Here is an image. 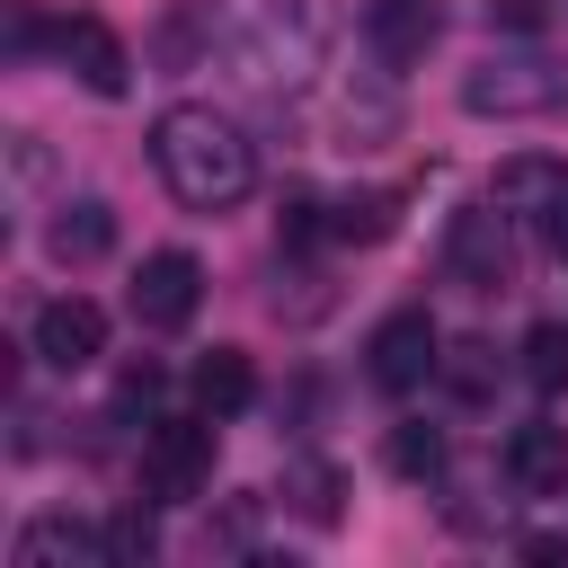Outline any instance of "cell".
I'll return each instance as SVG.
<instances>
[{"instance_id": "obj_1", "label": "cell", "mask_w": 568, "mask_h": 568, "mask_svg": "<svg viewBox=\"0 0 568 568\" xmlns=\"http://www.w3.org/2000/svg\"><path fill=\"white\" fill-rule=\"evenodd\" d=\"M151 169L169 178V195L186 213H231L257 186V142L222 115V106H160L151 124Z\"/></svg>"}, {"instance_id": "obj_2", "label": "cell", "mask_w": 568, "mask_h": 568, "mask_svg": "<svg viewBox=\"0 0 568 568\" xmlns=\"http://www.w3.org/2000/svg\"><path fill=\"white\" fill-rule=\"evenodd\" d=\"M328 36H337L328 0H266V9L231 36V71H240V89H257V98L284 106V98H302V89L320 80Z\"/></svg>"}, {"instance_id": "obj_3", "label": "cell", "mask_w": 568, "mask_h": 568, "mask_svg": "<svg viewBox=\"0 0 568 568\" xmlns=\"http://www.w3.org/2000/svg\"><path fill=\"white\" fill-rule=\"evenodd\" d=\"M559 106H568V71L532 44L479 53L462 71V115H479V124H524V115H559Z\"/></svg>"}, {"instance_id": "obj_4", "label": "cell", "mask_w": 568, "mask_h": 568, "mask_svg": "<svg viewBox=\"0 0 568 568\" xmlns=\"http://www.w3.org/2000/svg\"><path fill=\"white\" fill-rule=\"evenodd\" d=\"M213 488V417H151L142 435V497L151 506H195Z\"/></svg>"}, {"instance_id": "obj_5", "label": "cell", "mask_w": 568, "mask_h": 568, "mask_svg": "<svg viewBox=\"0 0 568 568\" xmlns=\"http://www.w3.org/2000/svg\"><path fill=\"white\" fill-rule=\"evenodd\" d=\"M506 222H515V213H497L488 195L462 204V213L444 222V275L470 284V293H506V284H515V240H506Z\"/></svg>"}, {"instance_id": "obj_6", "label": "cell", "mask_w": 568, "mask_h": 568, "mask_svg": "<svg viewBox=\"0 0 568 568\" xmlns=\"http://www.w3.org/2000/svg\"><path fill=\"white\" fill-rule=\"evenodd\" d=\"M426 373H444V337H435V320L408 302V311H390L373 337H364V382L373 390H426Z\"/></svg>"}, {"instance_id": "obj_7", "label": "cell", "mask_w": 568, "mask_h": 568, "mask_svg": "<svg viewBox=\"0 0 568 568\" xmlns=\"http://www.w3.org/2000/svg\"><path fill=\"white\" fill-rule=\"evenodd\" d=\"M53 53H62V71H71L89 98H124V89H133V53H124V36H115L98 9L53 18Z\"/></svg>"}, {"instance_id": "obj_8", "label": "cell", "mask_w": 568, "mask_h": 568, "mask_svg": "<svg viewBox=\"0 0 568 568\" xmlns=\"http://www.w3.org/2000/svg\"><path fill=\"white\" fill-rule=\"evenodd\" d=\"M195 311H204V257H195V248H151V257L133 266V320L169 337V328H186Z\"/></svg>"}, {"instance_id": "obj_9", "label": "cell", "mask_w": 568, "mask_h": 568, "mask_svg": "<svg viewBox=\"0 0 568 568\" xmlns=\"http://www.w3.org/2000/svg\"><path fill=\"white\" fill-rule=\"evenodd\" d=\"M27 355H36L44 373H89V364L106 355V311H98L89 293H53V302L36 311V328H27Z\"/></svg>"}, {"instance_id": "obj_10", "label": "cell", "mask_w": 568, "mask_h": 568, "mask_svg": "<svg viewBox=\"0 0 568 568\" xmlns=\"http://www.w3.org/2000/svg\"><path fill=\"white\" fill-rule=\"evenodd\" d=\"M435 36H444V0H364V53H373L382 71L426 62Z\"/></svg>"}, {"instance_id": "obj_11", "label": "cell", "mask_w": 568, "mask_h": 568, "mask_svg": "<svg viewBox=\"0 0 568 568\" xmlns=\"http://www.w3.org/2000/svg\"><path fill=\"white\" fill-rule=\"evenodd\" d=\"M222 36H231V0H169L160 27H151V62L160 71H195V62H213Z\"/></svg>"}, {"instance_id": "obj_12", "label": "cell", "mask_w": 568, "mask_h": 568, "mask_svg": "<svg viewBox=\"0 0 568 568\" xmlns=\"http://www.w3.org/2000/svg\"><path fill=\"white\" fill-rule=\"evenodd\" d=\"M115 248V204L106 195H62L53 222H44V257L53 266H98Z\"/></svg>"}, {"instance_id": "obj_13", "label": "cell", "mask_w": 568, "mask_h": 568, "mask_svg": "<svg viewBox=\"0 0 568 568\" xmlns=\"http://www.w3.org/2000/svg\"><path fill=\"white\" fill-rule=\"evenodd\" d=\"M106 568V524H71V515H36L9 541V568Z\"/></svg>"}, {"instance_id": "obj_14", "label": "cell", "mask_w": 568, "mask_h": 568, "mask_svg": "<svg viewBox=\"0 0 568 568\" xmlns=\"http://www.w3.org/2000/svg\"><path fill=\"white\" fill-rule=\"evenodd\" d=\"M559 195H568V160H550V151H515V160H497V169H488V204H497V213L541 222Z\"/></svg>"}, {"instance_id": "obj_15", "label": "cell", "mask_w": 568, "mask_h": 568, "mask_svg": "<svg viewBox=\"0 0 568 568\" xmlns=\"http://www.w3.org/2000/svg\"><path fill=\"white\" fill-rule=\"evenodd\" d=\"M506 479H515L524 497H550V488H568V426H550V417H524V426L506 435Z\"/></svg>"}, {"instance_id": "obj_16", "label": "cell", "mask_w": 568, "mask_h": 568, "mask_svg": "<svg viewBox=\"0 0 568 568\" xmlns=\"http://www.w3.org/2000/svg\"><path fill=\"white\" fill-rule=\"evenodd\" d=\"M248 399H257V364H248L240 346H213V355L195 364V408H204V417H240Z\"/></svg>"}, {"instance_id": "obj_17", "label": "cell", "mask_w": 568, "mask_h": 568, "mask_svg": "<svg viewBox=\"0 0 568 568\" xmlns=\"http://www.w3.org/2000/svg\"><path fill=\"white\" fill-rule=\"evenodd\" d=\"M284 497H293V515H311V524H337V515H346V479H337V462H320V453H293V462H284Z\"/></svg>"}, {"instance_id": "obj_18", "label": "cell", "mask_w": 568, "mask_h": 568, "mask_svg": "<svg viewBox=\"0 0 568 568\" xmlns=\"http://www.w3.org/2000/svg\"><path fill=\"white\" fill-rule=\"evenodd\" d=\"M524 382H532L541 399L568 390V320H541V328L524 337Z\"/></svg>"}, {"instance_id": "obj_19", "label": "cell", "mask_w": 568, "mask_h": 568, "mask_svg": "<svg viewBox=\"0 0 568 568\" xmlns=\"http://www.w3.org/2000/svg\"><path fill=\"white\" fill-rule=\"evenodd\" d=\"M399 231V195H346L328 204V240H390Z\"/></svg>"}, {"instance_id": "obj_20", "label": "cell", "mask_w": 568, "mask_h": 568, "mask_svg": "<svg viewBox=\"0 0 568 568\" xmlns=\"http://www.w3.org/2000/svg\"><path fill=\"white\" fill-rule=\"evenodd\" d=\"M160 390H169V373L142 355V364H124V373H115V399H106V417H115V426H133V417L151 426V417H160Z\"/></svg>"}, {"instance_id": "obj_21", "label": "cell", "mask_w": 568, "mask_h": 568, "mask_svg": "<svg viewBox=\"0 0 568 568\" xmlns=\"http://www.w3.org/2000/svg\"><path fill=\"white\" fill-rule=\"evenodd\" d=\"M382 453H390V470H399V479H444V435H435V426H417V417H408V426H390V444H382Z\"/></svg>"}, {"instance_id": "obj_22", "label": "cell", "mask_w": 568, "mask_h": 568, "mask_svg": "<svg viewBox=\"0 0 568 568\" xmlns=\"http://www.w3.org/2000/svg\"><path fill=\"white\" fill-rule=\"evenodd\" d=\"M151 550H160L151 506H115V515H106V568H142Z\"/></svg>"}, {"instance_id": "obj_23", "label": "cell", "mask_w": 568, "mask_h": 568, "mask_svg": "<svg viewBox=\"0 0 568 568\" xmlns=\"http://www.w3.org/2000/svg\"><path fill=\"white\" fill-rule=\"evenodd\" d=\"M0 18H9V53H18V62H27V53H36V44H44V36H53V27H44V18H36V0H9V9H0Z\"/></svg>"}, {"instance_id": "obj_24", "label": "cell", "mask_w": 568, "mask_h": 568, "mask_svg": "<svg viewBox=\"0 0 568 568\" xmlns=\"http://www.w3.org/2000/svg\"><path fill=\"white\" fill-rule=\"evenodd\" d=\"M488 18H506V27H541V9H532V0H488Z\"/></svg>"}, {"instance_id": "obj_25", "label": "cell", "mask_w": 568, "mask_h": 568, "mask_svg": "<svg viewBox=\"0 0 568 568\" xmlns=\"http://www.w3.org/2000/svg\"><path fill=\"white\" fill-rule=\"evenodd\" d=\"M541 240H550V248H559V257H568V195H559V204H550V213H541Z\"/></svg>"}]
</instances>
